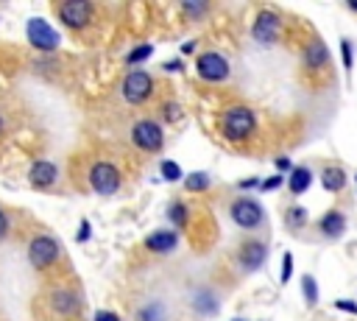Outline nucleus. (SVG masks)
Returning a JSON list of instances; mask_svg holds the SVG:
<instances>
[{
    "label": "nucleus",
    "instance_id": "obj_1",
    "mask_svg": "<svg viewBox=\"0 0 357 321\" xmlns=\"http://www.w3.org/2000/svg\"><path fill=\"white\" fill-rule=\"evenodd\" d=\"M257 128V114L248 106H229L220 117V131L229 142H243Z\"/></svg>",
    "mask_w": 357,
    "mask_h": 321
},
{
    "label": "nucleus",
    "instance_id": "obj_2",
    "mask_svg": "<svg viewBox=\"0 0 357 321\" xmlns=\"http://www.w3.org/2000/svg\"><path fill=\"white\" fill-rule=\"evenodd\" d=\"M120 184H123V176H120V170H117L114 162L100 159V162H95L89 167V187L98 195H114L120 190Z\"/></svg>",
    "mask_w": 357,
    "mask_h": 321
},
{
    "label": "nucleus",
    "instance_id": "obj_3",
    "mask_svg": "<svg viewBox=\"0 0 357 321\" xmlns=\"http://www.w3.org/2000/svg\"><path fill=\"white\" fill-rule=\"evenodd\" d=\"M195 73L201 81H209V84H220L229 78L231 67H229V59L218 50H206V53H198L195 59Z\"/></svg>",
    "mask_w": 357,
    "mask_h": 321
},
{
    "label": "nucleus",
    "instance_id": "obj_4",
    "mask_svg": "<svg viewBox=\"0 0 357 321\" xmlns=\"http://www.w3.org/2000/svg\"><path fill=\"white\" fill-rule=\"evenodd\" d=\"M120 92L128 103H145L151 95H153V75L148 70H128L123 84H120Z\"/></svg>",
    "mask_w": 357,
    "mask_h": 321
},
{
    "label": "nucleus",
    "instance_id": "obj_5",
    "mask_svg": "<svg viewBox=\"0 0 357 321\" xmlns=\"http://www.w3.org/2000/svg\"><path fill=\"white\" fill-rule=\"evenodd\" d=\"M131 142L145 154H159L162 145H165V131H162V126L156 120L145 117V120H137L131 126Z\"/></svg>",
    "mask_w": 357,
    "mask_h": 321
},
{
    "label": "nucleus",
    "instance_id": "obj_6",
    "mask_svg": "<svg viewBox=\"0 0 357 321\" xmlns=\"http://www.w3.org/2000/svg\"><path fill=\"white\" fill-rule=\"evenodd\" d=\"M61 254V246L56 237L50 234H36L31 243H28V262L36 268V271H45L50 268Z\"/></svg>",
    "mask_w": 357,
    "mask_h": 321
},
{
    "label": "nucleus",
    "instance_id": "obj_7",
    "mask_svg": "<svg viewBox=\"0 0 357 321\" xmlns=\"http://www.w3.org/2000/svg\"><path fill=\"white\" fill-rule=\"evenodd\" d=\"M229 215H231V221H234L240 229H259L262 221H265V212H262L259 201H254L251 195L234 198L231 207H229Z\"/></svg>",
    "mask_w": 357,
    "mask_h": 321
},
{
    "label": "nucleus",
    "instance_id": "obj_8",
    "mask_svg": "<svg viewBox=\"0 0 357 321\" xmlns=\"http://www.w3.org/2000/svg\"><path fill=\"white\" fill-rule=\"evenodd\" d=\"M25 36H28V42L36 47V50H45V53H50V50H56L59 47V31L47 22V20H42V17H31L28 22H25Z\"/></svg>",
    "mask_w": 357,
    "mask_h": 321
},
{
    "label": "nucleus",
    "instance_id": "obj_9",
    "mask_svg": "<svg viewBox=\"0 0 357 321\" xmlns=\"http://www.w3.org/2000/svg\"><path fill=\"white\" fill-rule=\"evenodd\" d=\"M56 14H59V20H61L70 31H81V28H86V25L92 22L95 8H92V3H86V0H67V3H61V6L56 8Z\"/></svg>",
    "mask_w": 357,
    "mask_h": 321
},
{
    "label": "nucleus",
    "instance_id": "obj_10",
    "mask_svg": "<svg viewBox=\"0 0 357 321\" xmlns=\"http://www.w3.org/2000/svg\"><path fill=\"white\" fill-rule=\"evenodd\" d=\"M50 310L59 315V318H75L81 313V293L70 285H59L50 290Z\"/></svg>",
    "mask_w": 357,
    "mask_h": 321
},
{
    "label": "nucleus",
    "instance_id": "obj_11",
    "mask_svg": "<svg viewBox=\"0 0 357 321\" xmlns=\"http://www.w3.org/2000/svg\"><path fill=\"white\" fill-rule=\"evenodd\" d=\"M190 307L201 318H215L220 313V293L212 285H195L190 290Z\"/></svg>",
    "mask_w": 357,
    "mask_h": 321
},
{
    "label": "nucleus",
    "instance_id": "obj_12",
    "mask_svg": "<svg viewBox=\"0 0 357 321\" xmlns=\"http://www.w3.org/2000/svg\"><path fill=\"white\" fill-rule=\"evenodd\" d=\"M279 31H282V17L276 11H271V8L259 11L257 20H254V25H251V36L259 45H273L276 36H279Z\"/></svg>",
    "mask_w": 357,
    "mask_h": 321
},
{
    "label": "nucleus",
    "instance_id": "obj_13",
    "mask_svg": "<svg viewBox=\"0 0 357 321\" xmlns=\"http://www.w3.org/2000/svg\"><path fill=\"white\" fill-rule=\"evenodd\" d=\"M28 181H31L36 190H50V187L59 181V165L50 162V159H36V162H31V167H28Z\"/></svg>",
    "mask_w": 357,
    "mask_h": 321
},
{
    "label": "nucleus",
    "instance_id": "obj_14",
    "mask_svg": "<svg viewBox=\"0 0 357 321\" xmlns=\"http://www.w3.org/2000/svg\"><path fill=\"white\" fill-rule=\"evenodd\" d=\"M134 321H170V307L162 296H148L134 307Z\"/></svg>",
    "mask_w": 357,
    "mask_h": 321
},
{
    "label": "nucleus",
    "instance_id": "obj_15",
    "mask_svg": "<svg viewBox=\"0 0 357 321\" xmlns=\"http://www.w3.org/2000/svg\"><path fill=\"white\" fill-rule=\"evenodd\" d=\"M265 257H268V246L259 243V240H245V243L240 246V251H237V262H240L243 271H257V268H262Z\"/></svg>",
    "mask_w": 357,
    "mask_h": 321
},
{
    "label": "nucleus",
    "instance_id": "obj_16",
    "mask_svg": "<svg viewBox=\"0 0 357 321\" xmlns=\"http://www.w3.org/2000/svg\"><path fill=\"white\" fill-rule=\"evenodd\" d=\"M178 246V234L173 229H156L145 237V248L153 254H170Z\"/></svg>",
    "mask_w": 357,
    "mask_h": 321
},
{
    "label": "nucleus",
    "instance_id": "obj_17",
    "mask_svg": "<svg viewBox=\"0 0 357 321\" xmlns=\"http://www.w3.org/2000/svg\"><path fill=\"white\" fill-rule=\"evenodd\" d=\"M304 64H307L310 70H321V67L329 64V50H326V45H324L321 39H312V42L304 47Z\"/></svg>",
    "mask_w": 357,
    "mask_h": 321
},
{
    "label": "nucleus",
    "instance_id": "obj_18",
    "mask_svg": "<svg viewBox=\"0 0 357 321\" xmlns=\"http://www.w3.org/2000/svg\"><path fill=\"white\" fill-rule=\"evenodd\" d=\"M318 229H321V234H326V237H340V234L346 232V215L337 212V209H329V212L318 221Z\"/></svg>",
    "mask_w": 357,
    "mask_h": 321
},
{
    "label": "nucleus",
    "instance_id": "obj_19",
    "mask_svg": "<svg viewBox=\"0 0 357 321\" xmlns=\"http://www.w3.org/2000/svg\"><path fill=\"white\" fill-rule=\"evenodd\" d=\"M321 184H324V190H329V193H340V190L346 187V173H343L340 167L329 165V167H324V173H321Z\"/></svg>",
    "mask_w": 357,
    "mask_h": 321
},
{
    "label": "nucleus",
    "instance_id": "obj_20",
    "mask_svg": "<svg viewBox=\"0 0 357 321\" xmlns=\"http://www.w3.org/2000/svg\"><path fill=\"white\" fill-rule=\"evenodd\" d=\"M310 181H312V173H310V167H293L290 170V179H287V187H290V193L293 195H301L307 187H310Z\"/></svg>",
    "mask_w": 357,
    "mask_h": 321
},
{
    "label": "nucleus",
    "instance_id": "obj_21",
    "mask_svg": "<svg viewBox=\"0 0 357 321\" xmlns=\"http://www.w3.org/2000/svg\"><path fill=\"white\" fill-rule=\"evenodd\" d=\"M209 184H212V179H209V173H204V170H195V173H187V176H184V187H187L190 193H204V190H209Z\"/></svg>",
    "mask_w": 357,
    "mask_h": 321
},
{
    "label": "nucleus",
    "instance_id": "obj_22",
    "mask_svg": "<svg viewBox=\"0 0 357 321\" xmlns=\"http://www.w3.org/2000/svg\"><path fill=\"white\" fill-rule=\"evenodd\" d=\"M159 176H162L165 181H184L181 165L173 162V159H162V162H159Z\"/></svg>",
    "mask_w": 357,
    "mask_h": 321
},
{
    "label": "nucleus",
    "instance_id": "obj_23",
    "mask_svg": "<svg viewBox=\"0 0 357 321\" xmlns=\"http://www.w3.org/2000/svg\"><path fill=\"white\" fill-rule=\"evenodd\" d=\"M167 221L173 226H187V204L184 201H173L167 207Z\"/></svg>",
    "mask_w": 357,
    "mask_h": 321
},
{
    "label": "nucleus",
    "instance_id": "obj_24",
    "mask_svg": "<svg viewBox=\"0 0 357 321\" xmlns=\"http://www.w3.org/2000/svg\"><path fill=\"white\" fill-rule=\"evenodd\" d=\"M301 288H304V301L312 307V304L318 301V282H315V276L304 274V276H301Z\"/></svg>",
    "mask_w": 357,
    "mask_h": 321
},
{
    "label": "nucleus",
    "instance_id": "obj_25",
    "mask_svg": "<svg viewBox=\"0 0 357 321\" xmlns=\"http://www.w3.org/2000/svg\"><path fill=\"white\" fill-rule=\"evenodd\" d=\"M151 56H153V45H137L134 50H128L126 64H139V61H145V59H151Z\"/></svg>",
    "mask_w": 357,
    "mask_h": 321
},
{
    "label": "nucleus",
    "instance_id": "obj_26",
    "mask_svg": "<svg viewBox=\"0 0 357 321\" xmlns=\"http://www.w3.org/2000/svg\"><path fill=\"white\" fill-rule=\"evenodd\" d=\"M340 56H343V67H346V73L354 67V45H351V39H340Z\"/></svg>",
    "mask_w": 357,
    "mask_h": 321
},
{
    "label": "nucleus",
    "instance_id": "obj_27",
    "mask_svg": "<svg viewBox=\"0 0 357 321\" xmlns=\"http://www.w3.org/2000/svg\"><path fill=\"white\" fill-rule=\"evenodd\" d=\"M162 117H165L167 123H176V120L181 117V106H178L176 100H167V103L162 106Z\"/></svg>",
    "mask_w": 357,
    "mask_h": 321
},
{
    "label": "nucleus",
    "instance_id": "obj_28",
    "mask_svg": "<svg viewBox=\"0 0 357 321\" xmlns=\"http://www.w3.org/2000/svg\"><path fill=\"white\" fill-rule=\"evenodd\" d=\"M304 221H307V212L301 207H290L287 209V223L290 226H304Z\"/></svg>",
    "mask_w": 357,
    "mask_h": 321
},
{
    "label": "nucleus",
    "instance_id": "obj_29",
    "mask_svg": "<svg viewBox=\"0 0 357 321\" xmlns=\"http://www.w3.org/2000/svg\"><path fill=\"white\" fill-rule=\"evenodd\" d=\"M290 274H293V254L290 251H284V257H282V276H279V282L284 285V282H290Z\"/></svg>",
    "mask_w": 357,
    "mask_h": 321
},
{
    "label": "nucleus",
    "instance_id": "obj_30",
    "mask_svg": "<svg viewBox=\"0 0 357 321\" xmlns=\"http://www.w3.org/2000/svg\"><path fill=\"white\" fill-rule=\"evenodd\" d=\"M282 184H284V176H282V173H276V176H271V179L259 181V190L271 193V190H276V187H282Z\"/></svg>",
    "mask_w": 357,
    "mask_h": 321
},
{
    "label": "nucleus",
    "instance_id": "obj_31",
    "mask_svg": "<svg viewBox=\"0 0 357 321\" xmlns=\"http://www.w3.org/2000/svg\"><path fill=\"white\" fill-rule=\"evenodd\" d=\"M8 229H11V218H8V212L0 207V240L8 237Z\"/></svg>",
    "mask_w": 357,
    "mask_h": 321
},
{
    "label": "nucleus",
    "instance_id": "obj_32",
    "mask_svg": "<svg viewBox=\"0 0 357 321\" xmlns=\"http://www.w3.org/2000/svg\"><path fill=\"white\" fill-rule=\"evenodd\" d=\"M89 234H92V226H89V221H86V218H81V226H78V234H75V240H78V243H84Z\"/></svg>",
    "mask_w": 357,
    "mask_h": 321
},
{
    "label": "nucleus",
    "instance_id": "obj_33",
    "mask_svg": "<svg viewBox=\"0 0 357 321\" xmlns=\"http://www.w3.org/2000/svg\"><path fill=\"white\" fill-rule=\"evenodd\" d=\"M181 8H184L187 14H204V11H206L204 3H181Z\"/></svg>",
    "mask_w": 357,
    "mask_h": 321
},
{
    "label": "nucleus",
    "instance_id": "obj_34",
    "mask_svg": "<svg viewBox=\"0 0 357 321\" xmlns=\"http://www.w3.org/2000/svg\"><path fill=\"white\" fill-rule=\"evenodd\" d=\"M95 321H120V315L112 313V310H98L95 313Z\"/></svg>",
    "mask_w": 357,
    "mask_h": 321
},
{
    "label": "nucleus",
    "instance_id": "obj_35",
    "mask_svg": "<svg viewBox=\"0 0 357 321\" xmlns=\"http://www.w3.org/2000/svg\"><path fill=\"white\" fill-rule=\"evenodd\" d=\"M335 307H337V310H346V313H357V304H354V301H346V299H337Z\"/></svg>",
    "mask_w": 357,
    "mask_h": 321
},
{
    "label": "nucleus",
    "instance_id": "obj_36",
    "mask_svg": "<svg viewBox=\"0 0 357 321\" xmlns=\"http://www.w3.org/2000/svg\"><path fill=\"white\" fill-rule=\"evenodd\" d=\"M165 70H167V73L181 70V59H170V61H165Z\"/></svg>",
    "mask_w": 357,
    "mask_h": 321
},
{
    "label": "nucleus",
    "instance_id": "obj_37",
    "mask_svg": "<svg viewBox=\"0 0 357 321\" xmlns=\"http://www.w3.org/2000/svg\"><path fill=\"white\" fill-rule=\"evenodd\" d=\"M276 167H279V170H293V165H290L287 156H279V159H276Z\"/></svg>",
    "mask_w": 357,
    "mask_h": 321
},
{
    "label": "nucleus",
    "instance_id": "obj_38",
    "mask_svg": "<svg viewBox=\"0 0 357 321\" xmlns=\"http://www.w3.org/2000/svg\"><path fill=\"white\" fill-rule=\"evenodd\" d=\"M237 187H240V190H251V187H259V179H245V181H240Z\"/></svg>",
    "mask_w": 357,
    "mask_h": 321
},
{
    "label": "nucleus",
    "instance_id": "obj_39",
    "mask_svg": "<svg viewBox=\"0 0 357 321\" xmlns=\"http://www.w3.org/2000/svg\"><path fill=\"white\" fill-rule=\"evenodd\" d=\"M349 8H351V11H357V0H349Z\"/></svg>",
    "mask_w": 357,
    "mask_h": 321
},
{
    "label": "nucleus",
    "instance_id": "obj_40",
    "mask_svg": "<svg viewBox=\"0 0 357 321\" xmlns=\"http://www.w3.org/2000/svg\"><path fill=\"white\" fill-rule=\"evenodd\" d=\"M3 128H6V120H3V114H0V134H3Z\"/></svg>",
    "mask_w": 357,
    "mask_h": 321
}]
</instances>
